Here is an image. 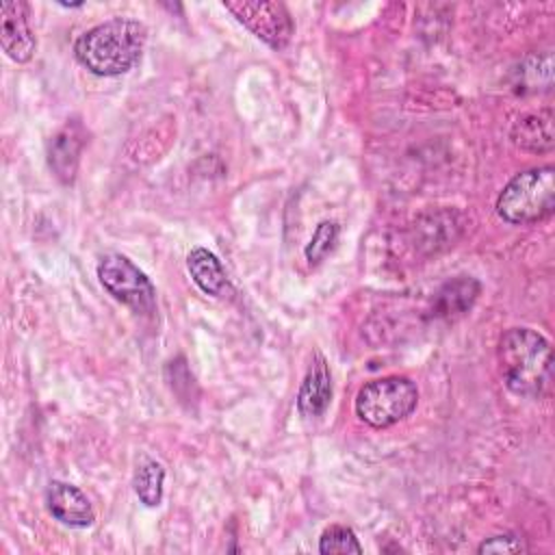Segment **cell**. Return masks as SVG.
I'll return each mask as SVG.
<instances>
[{"mask_svg": "<svg viewBox=\"0 0 555 555\" xmlns=\"http://www.w3.org/2000/svg\"><path fill=\"white\" fill-rule=\"evenodd\" d=\"M145 41V24L113 17L82 33L74 43V56L95 76H119L139 63Z\"/></svg>", "mask_w": 555, "mask_h": 555, "instance_id": "cell-2", "label": "cell"}, {"mask_svg": "<svg viewBox=\"0 0 555 555\" xmlns=\"http://www.w3.org/2000/svg\"><path fill=\"white\" fill-rule=\"evenodd\" d=\"M163 481H165V468L160 462L152 457H143L137 464L134 477H132V488L139 501L145 507H156L163 501Z\"/></svg>", "mask_w": 555, "mask_h": 555, "instance_id": "cell-14", "label": "cell"}, {"mask_svg": "<svg viewBox=\"0 0 555 555\" xmlns=\"http://www.w3.org/2000/svg\"><path fill=\"white\" fill-rule=\"evenodd\" d=\"M223 7L273 50L288 46L295 33L293 17L282 2L269 0H225Z\"/></svg>", "mask_w": 555, "mask_h": 555, "instance_id": "cell-6", "label": "cell"}, {"mask_svg": "<svg viewBox=\"0 0 555 555\" xmlns=\"http://www.w3.org/2000/svg\"><path fill=\"white\" fill-rule=\"evenodd\" d=\"M503 384L518 397L540 399L551 390L553 351L548 340L531 327L503 332L496 347Z\"/></svg>", "mask_w": 555, "mask_h": 555, "instance_id": "cell-1", "label": "cell"}, {"mask_svg": "<svg viewBox=\"0 0 555 555\" xmlns=\"http://www.w3.org/2000/svg\"><path fill=\"white\" fill-rule=\"evenodd\" d=\"M479 288L481 286L477 280L464 278V275L447 282L434 299V314L444 317V319H455V317L464 314L475 304Z\"/></svg>", "mask_w": 555, "mask_h": 555, "instance_id": "cell-13", "label": "cell"}, {"mask_svg": "<svg viewBox=\"0 0 555 555\" xmlns=\"http://www.w3.org/2000/svg\"><path fill=\"white\" fill-rule=\"evenodd\" d=\"M319 553L330 555V553H362V544L358 542V535L351 527L347 525H330L321 538H319Z\"/></svg>", "mask_w": 555, "mask_h": 555, "instance_id": "cell-16", "label": "cell"}, {"mask_svg": "<svg viewBox=\"0 0 555 555\" xmlns=\"http://www.w3.org/2000/svg\"><path fill=\"white\" fill-rule=\"evenodd\" d=\"M46 507L52 518L67 527H91L95 512L87 494L67 481H50L46 488Z\"/></svg>", "mask_w": 555, "mask_h": 555, "instance_id": "cell-8", "label": "cell"}, {"mask_svg": "<svg viewBox=\"0 0 555 555\" xmlns=\"http://www.w3.org/2000/svg\"><path fill=\"white\" fill-rule=\"evenodd\" d=\"M186 269L193 278V282L212 297H219L228 291V273L221 264V260L206 247H193L186 256Z\"/></svg>", "mask_w": 555, "mask_h": 555, "instance_id": "cell-11", "label": "cell"}, {"mask_svg": "<svg viewBox=\"0 0 555 555\" xmlns=\"http://www.w3.org/2000/svg\"><path fill=\"white\" fill-rule=\"evenodd\" d=\"M525 551H527V544L522 542V538L512 533L492 535L483 540L477 548V553H525Z\"/></svg>", "mask_w": 555, "mask_h": 555, "instance_id": "cell-17", "label": "cell"}, {"mask_svg": "<svg viewBox=\"0 0 555 555\" xmlns=\"http://www.w3.org/2000/svg\"><path fill=\"white\" fill-rule=\"evenodd\" d=\"M98 278L104 291L134 310L137 314H154L156 288L150 278L124 254H106L98 262Z\"/></svg>", "mask_w": 555, "mask_h": 555, "instance_id": "cell-5", "label": "cell"}, {"mask_svg": "<svg viewBox=\"0 0 555 555\" xmlns=\"http://www.w3.org/2000/svg\"><path fill=\"white\" fill-rule=\"evenodd\" d=\"M28 11V2L24 0H4L0 4V43L7 56L15 63L30 61L37 48Z\"/></svg>", "mask_w": 555, "mask_h": 555, "instance_id": "cell-7", "label": "cell"}, {"mask_svg": "<svg viewBox=\"0 0 555 555\" xmlns=\"http://www.w3.org/2000/svg\"><path fill=\"white\" fill-rule=\"evenodd\" d=\"M418 388L405 375H386L366 382L356 395V414L375 429L390 427L414 412Z\"/></svg>", "mask_w": 555, "mask_h": 555, "instance_id": "cell-4", "label": "cell"}, {"mask_svg": "<svg viewBox=\"0 0 555 555\" xmlns=\"http://www.w3.org/2000/svg\"><path fill=\"white\" fill-rule=\"evenodd\" d=\"M332 373L323 353L314 351L306 377L297 392V410L304 418H319L325 414L332 401Z\"/></svg>", "mask_w": 555, "mask_h": 555, "instance_id": "cell-10", "label": "cell"}, {"mask_svg": "<svg viewBox=\"0 0 555 555\" xmlns=\"http://www.w3.org/2000/svg\"><path fill=\"white\" fill-rule=\"evenodd\" d=\"M555 208V169L531 167L516 173L496 197V212L514 225H529L546 219Z\"/></svg>", "mask_w": 555, "mask_h": 555, "instance_id": "cell-3", "label": "cell"}, {"mask_svg": "<svg viewBox=\"0 0 555 555\" xmlns=\"http://www.w3.org/2000/svg\"><path fill=\"white\" fill-rule=\"evenodd\" d=\"M512 141L529 152H548L553 147V113L522 115L512 128Z\"/></svg>", "mask_w": 555, "mask_h": 555, "instance_id": "cell-12", "label": "cell"}, {"mask_svg": "<svg viewBox=\"0 0 555 555\" xmlns=\"http://www.w3.org/2000/svg\"><path fill=\"white\" fill-rule=\"evenodd\" d=\"M87 145V132L80 121H67L50 141L48 165L59 182L72 184L78 171L82 147Z\"/></svg>", "mask_w": 555, "mask_h": 555, "instance_id": "cell-9", "label": "cell"}, {"mask_svg": "<svg viewBox=\"0 0 555 555\" xmlns=\"http://www.w3.org/2000/svg\"><path fill=\"white\" fill-rule=\"evenodd\" d=\"M338 234H340V228H338L336 221H330V219L321 221L314 228V232H312V236H310V241H308V245L304 249L306 260L310 264H319L321 260H325V256L336 247Z\"/></svg>", "mask_w": 555, "mask_h": 555, "instance_id": "cell-15", "label": "cell"}]
</instances>
